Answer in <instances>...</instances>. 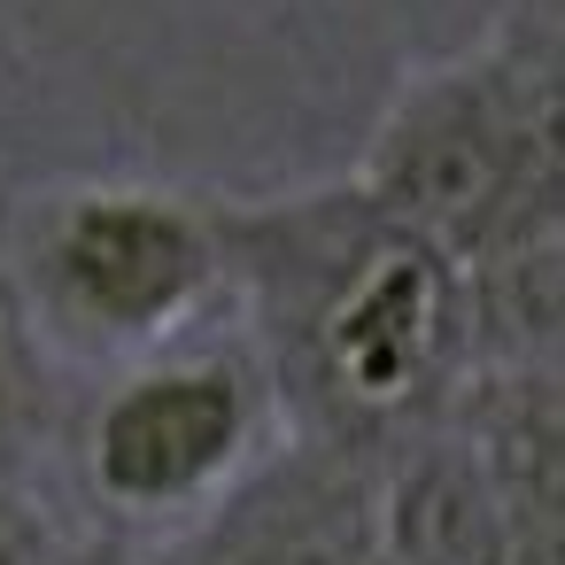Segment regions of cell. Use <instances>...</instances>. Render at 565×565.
I'll use <instances>...</instances> for the list:
<instances>
[{
	"mask_svg": "<svg viewBox=\"0 0 565 565\" xmlns=\"http://www.w3.org/2000/svg\"><path fill=\"white\" fill-rule=\"evenodd\" d=\"M0 264L55 333L63 356H156L179 349L210 302L233 295V256L217 202L140 186V179H71L0 210Z\"/></svg>",
	"mask_w": 565,
	"mask_h": 565,
	"instance_id": "cell-3",
	"label": "cell"
},
{
	"mask_svg": "<svg viewBox=\"0 0 565 565\" xmlns=\"http://www.w3.org/2000/svg\"><path fill=\"white\" fill-rule=\"evenodd\" d=\"M380 565H519L495 465L465 403L387 449L380 465Z\"/></svg>",
	"mask_w": 565,
	"mask_h": 565,
	"instance_id": "cell-6",
	"label": "cell"
},
{
	"mask_svg": "<svg viewBox=\"0 0 565 565\" xmlns=\"http://www.w3.org/2000/svg\"><path fill=\"white\" fill-rule=\"evenodd\" d=\"M241 333L287 426L349 449H403L480 380L472 271L395 225L356 179L217 202Z\"/></svg>",
	"mask_w": 565,
	"mask_h": 565,
	"instance_id": "cell-1",
	"label": "cell"
},
{
	"mask_svg": "<svg viewBox=\"0 0 565 565\" xmlns=\"http://www.w3.org/2000/svg\"><path fill=\"white\" fill-rule=\"evenodd\" d=\"M63 349L40 326V310L24 302L17 271L0 264V480H24L40 488V465L63 449L71 426V387H63Z\"/></svg>",
	"mask_w": 565,
	"mask_h": 565,
	"instance_id": "cell-7",
	"label": "cell"
},
{
	"mask_svg": "<svg viewBox=\"0 0 565 565\" xmlns=\"http://www.w3.org/2000/svg\"><path fill=\"white\" fill-rule=\"evenodd\" d=\"M55 565H132V550L125 542H63Z\"/></svg>",
	"mask_w": 565,
	"mask_h": 565,
	"instance_id": "cell-9",
	"label": "cell"
},
{
	"mask_svg": "<svg viewBox=\"0 0 565 565\" xmlns=\"http://www.w3.org/2000/svg\"><path fill=\"white\" fill-rule=\"evenodd\" d=\"M349 179L465 271H495L565 225V78L495 24L395 86Z\"/></svg>",
	"mask_w": 565,
	"mask_h": 565,
	"instance_id": "cell-2",
	"label": "cell"
},
{
	"mask_svg": "<svg viewBox=\"0 0 565 565\" xmlns=\"http://www.w3.org/2000/svg\"><path fill=\"white\" fill-rule=\"evenodd\" d=\"M380 465L372 449L287 434L148 565H380Z\"/></svg>",
	"mask_w": 565,
	"mask_h": 565,
	"instance_id": "cell-5",
	"label": "cell"
},
{
	"mask_svg": "<svg viewBox=\"0 0 565 565\" xmlns=\"http://www.w3.org/2000/svg\"><path fill=\"white\" fill-rule=\"evenodd\" d=\"M63 557V526L40 503V488L0 480V565H55Z\"/></svg>",
	"mask_w": 565,
	"mask_h": 565,
	"instance_id": "cell-8",
	"label": "cell"
},
{
	"mask_svg": "<svg viewBox=\"0 0 565 565\" xmlns=\"http://www.w3.org/2000/svg\"><path fill=\"white\" fill-rule=\"evenodd\" d=\"M287 403L256 356V341H179L140 364H117V380L78 418V480L117 526L179 534L202 519L225 488H241L279 441Z\"/></svg>",
	"mask_w": 565,
	"mask_h": 565,
	"instance_id": "cell-4",
	"label": "cell"
}]
</instances>
